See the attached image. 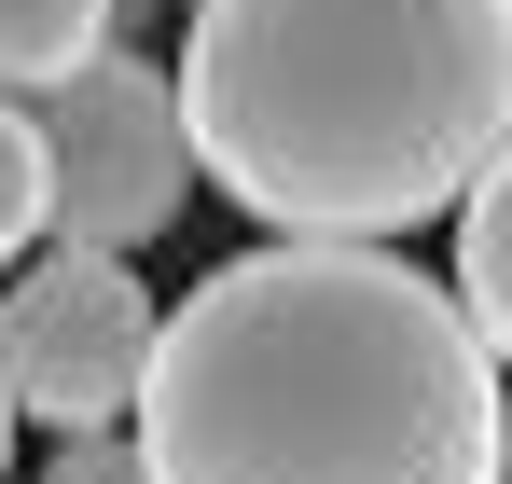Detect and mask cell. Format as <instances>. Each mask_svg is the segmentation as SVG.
I'll return each mask as SVG.
<instances>
[{
  "mask_svg": "<svg viewBox=\"0 0 512 484\" xmlns=\"http://www.w3.org/2000/svg\"><path fill=\"white\" fill-rule=\"evenodd\" d=\"M153 484H499L512 402L457 277L402 249H236L167 305Z\"/></svg>",
  "mask_w": 512,
  "mask_h": 484,
  "instance_id": "obj_1",
  "label": "cell"
},
{
  "mask_svg": "<svg viewBox=\"0 0 512 484\" xmlns=\"http://www.w3.org/2000/svg\"><path fill=\"white\" fill-rule=\"evenodd\" d=\"M180 125L277 249H388L512 153V0H194Z\"/></svg>",
  "mask_w": 512,
  "mask_h": 484,
  "instance_id": "obj_2",
  "label": "cell"
},
{
  "mask_svg": "<svg viewBox=\"0 0 512 484\" xmlns=\"http://www.w3.org/2000/svg\"><path fill=\"white\" fill-rule=\"evenodd\" d=\"M42 153H56V249H125L167 236L194 194V125H180V70H153L139 42H111L97 70L42 97Z\"/></svg>",
  "mask_w": 512,
  "mask_h": 484,
  "instance_id": "obj_3",
  "label": "cell"
},
{
  "mask_svg": "<svg viewBox=\"0 0 512 484\" xmlns=\"http://www.w3.org/2000/svg\"><path fill=\"white\" fill-rule=\"evenodd\" d=\"M153 291L111 263V249H42L14 291H0V388L14 415H42L56 443H97V429H125L139 388H153Z\"/></svg>",
  "mask_w": 512,
  "mask_h": 484,
  "instance_id": "obj_4",
  "label": "cell"
},
{
  "mask_svg": "<svg viewBox=\"0 0 512 484\" xmlns=\"http://www.w3.org/2000/svg\"><path fill=\"white\" fill-rule=\"evenodd\" d=\"M125 42V0H0V97H56Z\"/></svg>",
  "mask_w": 512,
  "mask_h": 484,
  "instance_id": "obj_5",
  "label": "cell"
},
{
  "mask_svg": "<svg viewBox=\"0 0 512 484\" xmlns=\"http://www.w3.org/2000/svg\"><path fill=\"white\" fill-rule=\"evenodd\" d=\"M457 305H471V332L499 346V374H512V153L485 166V194L457 208Z\"/></svg>",
  "mask_w": 512,
  "mask_h": 484,
  "instance_id": "obj_6",
  "label": "cell"
},
{
  "mask_svg": "<svg viewBox=\"0 0 512 484\" xmlns=\"http://www.w3.org/2000/svg\"><path fill=\"white\" fill-rule=\"evenodd\" d=\"M56 236V153H42V111L0 97V263Z\"/></svg>",
  "mask_w": 512,
  "mask_h": 484,
  "instance_id": "obj_7",
  "label": "cell"
},
{
  "mask_svg": "<svg viewBox=\"0 0 512 484\" xmlns=\"http://www.w3.org/2000/svg\"><path fill=\"white\" fill-rule=\"evenodd\" d=\"M42 484H153V457H139V429H97V443H56Z\"/></svg>",
  "mask_w": 512,
  "mask_h": 484,
  "instance_id": "obj_8",
  "label": "cell"
},
{
  "mask_svg": "<svg viewBox=\"0 0 512 484\" xmlns=\"http://www.w3.org/2000/svg\"><path fill=\"white\" fill-rule=\"evenodd\" d=\"M0 471H14V388H0Z\"/></svg>",
  "mask_w": 512,
  "mask_h": 484,
  "instance_id": "obj_9",
  "label": "cell"
},
{
  "mask_svg": "<svg viewBox=\"0 0 512 484\" xmlns=\"http://www.w3.org/2000/svg\"><path fill=\"white\" fill-rule=\"evenodd\" d=\"M125 28H153V0H125Z\"/></svg>",
  "mask_w": 512,
  "mask_h": 484,
  "instance_id": "obj_10",
  "label": "cell"
},
{
  "mask_svg": "<svg viewBox=\"0 0 512 484\" xmlns=\"http://www.w3.org/2000/svg\"><path fill=\"white\" fill-rule=\"evenodd\" d=\"M499 484H512V471H499Z\"/></svg>",
  "mask_w": 512,
  "mask_h": 484,
  "instance_id": "obj_11",
  "label": "cell"
}]
</instances>
